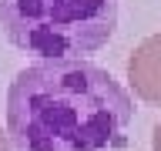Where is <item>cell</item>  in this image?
Masks as SVG:
<instances>
[{
	"label": "cell",
	"instance_id": "obj_3",
	"mask_svg": "<svg viewBox=\"0 0 161 151\" xmlns=\"http://www.w3.org/2000/svg\"><path fill=\"white\" fill-rule=\"evenodd\" d=\"M128 77L141 101L161 104V34L148 37L128 60Z\"/></svg>",
	"mask_w": 161,
	"mask_h": 151
},
{
	"label": "cell",
	"instance_id": "obj_5",
	"mask_svg": "<svg viewBox=\"0 0 161 151\" xmlns=\"http://www.w3.org/2000/svg\"><path fill=\"white\" fill-rule=\"evenodd\" d=\"M0 151H10V141H7V134L0 131Z\"/></svg>",
	"mask_w": 161,
	"mask_h": 151
},
{
	"label": "cell",
	"instance_id": "obj_2",
	"mask_svg": "<svg viewBox=\"0 0 161 151\" xmlns=\"http://www.w3.org/2000/svg\"><path fill=\"white\" fill-rule=\"evenodd\" d=\"M118 27V0H0V30L44 60H80Z\"/></svg>",
	"mask_w": 161,
	"mask_h": 151
},
{
	"label": "cell",
	"instance_id": "obj_4",
	"mask_svg": "<svg viewBox=\"0 0 161 151\" xmlns=\"http://www.w3.org/2000/svg\"><path fill=\"white\" fill-rule=\"evenodd\" d=\"M154 151H161V121L154 124Z\"/></svg>",
	"mask_w": 161,
	"mask_h": 151
},
{
	"label": "cell",
	"instance_id": "obj_1",
	"mask_svg": "<svg viewBox=\"0 0 161 151\" xmlns=\"http://www.w3.org/2000/svg\"><path fill=\"white\" fill-rule=\"evenodd\" d=\"M131 118V94L84 57L30 64L7 91L14 151H118Z\"/></svg>",
	"mask_w": 161,
	"mask_h": 151
}]
</instances>
